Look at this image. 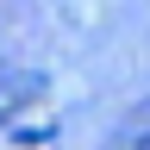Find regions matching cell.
Wrapping results in <instances>:
<instances>
[{
    "mask_svg": "<svg viewBox=\"0 0 150 150\" xmlns=\"http://www.w3.org/2000/svg\"><path fill=\"white\" fill-rule=\"evenodd\" d=\"M94 150H150V94H144L138 106H125V112H119V125H112Z\"/></svg>",
    "mask_w": 150,
    "mask_h": 150,
    "instance_id": "2",
    "label": "cell"
},
{
    "mask_svg": "<svg viewBox=\"0 0 150 150\" xmlns=\"http://www.w3.org/2000/svg\"><path fill=\"white\" fill-rule=\"evenodd\" d=\"M44 88H50L44 69H13V63H6V69H0V125H13L25 106H38Z\"/></svg>",
    "mask_w": 150,
    "mask_h": 150,
    "instance_id": "1",
    "label": "cell"
}]
</instances>
